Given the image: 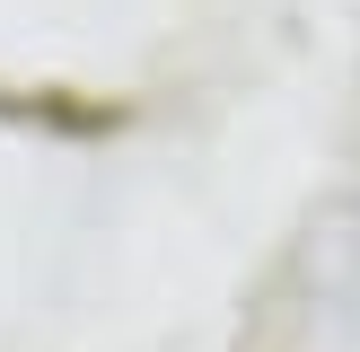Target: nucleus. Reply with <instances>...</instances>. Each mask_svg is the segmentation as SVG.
I'll use <instances>...</instances> for the list:
<instances>
[]
</instances>
